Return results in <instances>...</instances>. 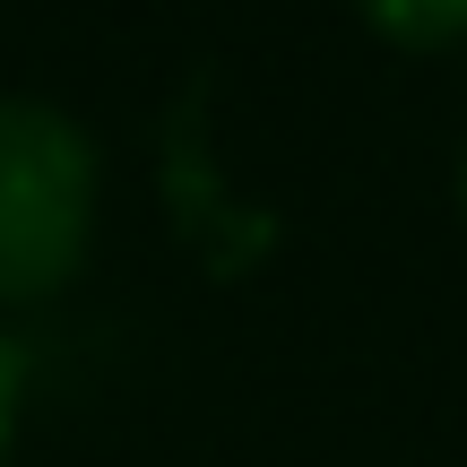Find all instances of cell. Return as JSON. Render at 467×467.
Returning <instances> with one entry per match:
<instances>
[{"instance_id":"obj_3","label":"cell","mask_w":467,"mask_h":467,"mask_svg":"<svg viewBox=\"0 0 467 467\" xmlns=\"http://www.w3.org/2000/svg\"><path fill=\"white\" fill-rule=\"evenodd\" d=\"M17 389H26V347L0 329V467H9V433H17Z\"/></svg>"},{"instance_id":"obj_4","label":"cell","mask_w":467,"mask_h":467,"mask_svg":"<svg viewBox=\"0 0 467 467\" xmlns=\"http://www.w3.org/2000/svg\"><path fill=\"white\" fill-rule=\"evenodd\" d=\"M459 200H467V165H459Z\"/></svg>"},{"instance_id":"obj_2","label":"cell","mask_w":467,"mask_h":467,"mask_svg":"<svg viewBox=\"0 0 467 467\" xmlns=\"http://www.w3.org/2000/svg\"><path fill=\"white\" fill-rule=\"evenodd\" d=\"M364 17L389 35V44H416V52L467 35V0H364Z\"/></svg>"},{"instance_id":"obj_1","label":"cell","mask_w":467,"mask_h":467,"mask_svg":"<svg viewBox=\"0 0 467 467\" xmlns=\"http://www.w3.org/2000/svg\"><path fill=\"white\" fill-rule=\"evenodd\" d=\"M96 139L35 96H0V303H35L87 260Z\"/></svg>"}]
</instances>
